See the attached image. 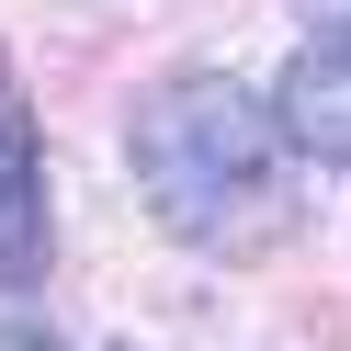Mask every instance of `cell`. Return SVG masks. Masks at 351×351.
Returning <instances> with one entry per match:
<instances>
[{"mask_svg": "<svg viewBox=\"0 0 351 351\" xmlns=\"http://www.w3.org/2000/svg\"><path fill=\"white\" fill-rule=\"evenodd\" d=\"M57 250V204H46V147H34V114L0 69V295H23Z\"/></svg>", "mask_w": 351, "mask_h": 351, "instance_id": "3957f363", "label": "cell"}, {"mask_svg": "<svg viewBox=\"0 0 351 351\" xmlns=\"http://www.w3.org/2000/svg\"><path fill=\"white\" fill-rule=\"evenodd\" d=\"M272 114H283V136H295L317 170H351V0H340V12H317V34L283 57Z\"/></svg>", "mask_w": 351, "mask_h": 351, "instance_id": "7a4b0ae2", "label": "cell"}, {"mask_svg": "<svg viewBox=\"0 0 351 351\" xmlns=\"http://www.w3.org/2000/svg\"><path fill=\"white\" fill-rule=\"evenodd\" d=\"M125 170L159 238L193 261H272L306 215V147L238 69H170L159 91H136Z\"/></svg>", "mask_w": 351, "mask_h": 351, "instance_id": "6da1fadb", "label": "cell"}, {"mask_svg": "<svg viewBox=\"0 0 351 351\" xmlns=\"http://www.w3.org/2000/svg\"><path fill=\"white\" fill-rule=\"evenodd\" d=\"M0 351H80V340H57V328H34V317H0Z\"/></svg>", "mask_w": 351, "mask_h": 351, "instance_id": "277c9868", "label": "cell"}]
</instances>
